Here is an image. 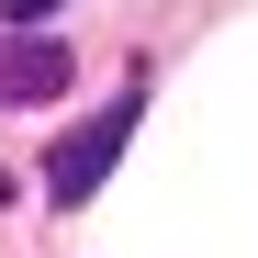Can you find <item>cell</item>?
Masks as SVG:
<instances>
[{"mask_svg": "<svg viewBox=\"0 0 258 258\" xmlns=\"http://www.w3.org/2000/svg\"><path fill=\"white\" fill-rule=\"evenodd\" d=\"M135 123H146V79H123L101 112H79L45 146V213H90V191L123 168V146H135Z\"/></svg>", "mask_w": 258, "mask_h": 258, "instance_id": "6da1fadb", "label": "cell"}, {"mask_svg": "<svg viewBox=\"0 0 258 258\" xmlns=\"http://www.w3.org/2000/svg\"><path fill=\"white\" fill-rule=\"evenodd\" d=\"M79 79V45H56V34H12L0 45V101H56Z\"/></svg>", "mask_w": 258, "mask_h": 258, "instance_id": "7a4b0ae2", "label": "cell"}, {"mask_svg": "<svg viewBox=\"0 0 258 258\" xmlns=\"http://www.w3.org/2000/svg\"><path fill=\"white\" fill-rule=\"evenodd\" d=\"M56 12H68V0H0V23H12V34H23V23H56Z\"/></svg>", "mask_w": 258, "mask_h": 258, "instance_id": "3957f363", "label": "cell"}]
</instances>
